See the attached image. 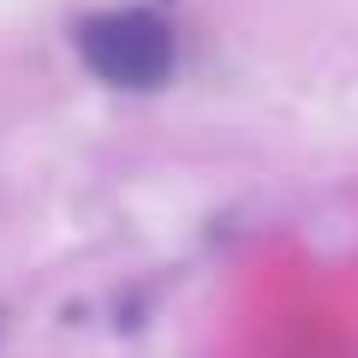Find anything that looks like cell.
Listing matches in <instances>:
<instances>
[{
    "label": "cell",
    "mask_w": 358,
    "mask_h": 358,
    "mask_svg": "<svg viewBox=\"0 0 358 358\" xmlns=\"http://www.w3.org/2000/svg\"><path fill=\"white\" fill-rule=\"evenodd\" d=\"M78 54L114 90H155L173 72V36L155 13H102L78 30Z\"/></svg>",
    "instance_id": "1"
}]
</instances>
